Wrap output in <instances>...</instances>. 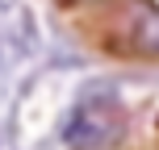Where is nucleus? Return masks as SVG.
<instances>
[{
  "mask_svg": "<svg viewBox=\"0 0 159 150\" xmlns=\"http://www.w3.org/2000/svg\"><path fill=\"white\" fill-rule=\"evenodd\" d=\"M121 134V109L113 96H96L92 104H75L71 121H67V142L88 150V146H109Z\"/></svg>",
  "mask_w": 159,
  "mask_h": 150,
  "instance_id": "obj_1",
  "label": "nucleus"
},
{
  "mask_svg": "<svg viewBox=\"0 0 159 150\" xmlns=\"http://www.w3.org/2000/svg\"><path fill=\"white\" fill-rule=\"evenodd\" d=\"M134 50L147 58H159V8H138L134 17Z\"/></svg>",
  "mask_w": 159,
  "mask_h": 150,
  "instance_id": "obj_2",
  "label": "nucleus"
}]
</instances>
